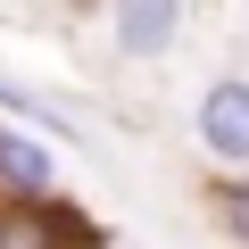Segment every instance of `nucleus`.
Listing matches in <instances>:
<instances>
[{
	"label": "nucleus",
	"instance_id": "obj_2",
	"mask_svg": "<svg viewBox=\"0 0 249 249\" xmlns=\"http://www.w3.org/2000/svg\"><path fill=\"white\" fill-rule=\"evenodd\" d=\"M58 183V166H50V142H34V133H0V191H50Z\"/></svg>",
	"mask_w": 249,
	"mask_h": 249
},
{
	"label": "nucleus",
	"instance_id": "obj_4",
	"mask_svg": "<svg viewBox=\"0 0 249 249\" xmlns=\"http://www.w3.org/2000/svg\"><path fill=\"white\" fill-rule=\"evenodd\" d=\"M0 249H50V241H42L34 224H9V232H0Z\"/></svg>",
	"mask_w": 249,
	"mask_h": 249
},
{
	"label": "nucleus",
	"instance_id": "obj_3",
	"mask_svg": "<svg viewBox=\"0 0 249 249\" xmlns=\"http://www.w3.org/2000/svg\"><path fill=\"white\" fill-rule=\"evenodd\" d=\"M175 25H183V9H175V0H124L116 42H124V50H166V42H175Z\"/></svg>",
	"mask_w": 249,
	"mask_h": 249
},
{
	"label": "nucleus",
	"instance_id": "obj_1",
	"mask_svg": "<svg viewBox=\"0 0 249 249\" xmlns=\"http://www.w3.org/2000/svg\"><path fill=\"white\" fill-rule=\"evenodd\" d=\"M199 124H208V150L224 158V166H241L249 158V91L224 75L216 91H208V108H199Z\"/></svg>",
	"mask_w": 249,
	"mask_h": 249
}]
</instances>
